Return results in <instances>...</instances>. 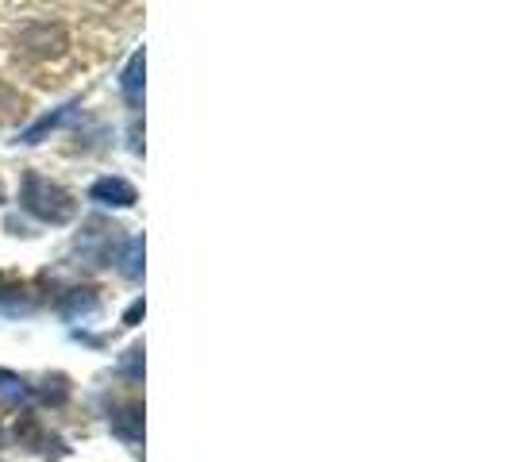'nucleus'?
<instances>
[{
	"label": "nucleus",
	"mask_w": 512,
	"mask_h": 462,
	"mask_svg": "<svg viewBox=\"0 0 512 462\" xmlns=\"http://www.w3.org/2000/svg\"><path fill=\"white\" fill-rule=\"evenodd\" d=\"M20 205H24L31 216H39L43 224H66V220H74V212H77L74 197H70L62 185L47 181L43 174H27L24 178Z\"/></svg>",
	"instance_id": "nucleus-1"
},
{
	"label": "nucleus",
	"mask_w": 512,
	"mask_h": 462,
	"mask_svg": "<svg viewBox=\"0 0 512 462\" xmlns=\"http://www.w3.org/2000/svg\"><path fill=\"white\" fill-rule=\"evenodd\" d=\"M89 201H97V205H104V208H131L139 201V193H135V185L124 178H101V181H93Z\"/></svg>",
	"instance_id": "nucleus-2"
},
{
	"label": "nucleus",
	"mask_w": 512,
	"mask_h": 462,
	"mask_svg": "<svg viewBox=\"0 0 512 462\" xmlns=\"http://www.w3.org/2000/svg\"><path fill=\"white\" fill-rule=\"evenodd\" d=\"M112 432L128 443H139L143 439V405H124V409L112 412Z\"/></svg>",
	"instance_id": "nucleus-3"
},
{
	"label": "nucleus",
	"mask_w": 512,
	"mask_h": 462,
	"mask_svg": "<svg viewBox=\"0 0 512 462\" xmlns=\"http://www.w3.org/2000/svg\"><path fill=\"white\" fill-rule=\"evenodd\" d=\"M143 66H147V58H143V51H135L131 62L124 66V77H120V89H124V97H128L131 108L143 101Z\"/></svg>",
	"instance_id": "nucleus-4"
},
{
	"label": "nucleus",
	"mask_w": 512,
	"mask_h": 462,
	"mask_svg": "<svg viewBox=\"0 0 512 462\" xmlns=\"http://www.w3.org/2000/svg\"><path fill=\"white\" fill-rule=\"evenodd\" d=\"M74 112H77V104H66V108H58L54 116H43L39 124H31V128L24 131V143H39L47 131H54V128H62L66 120H74Z\"/></svg>",
	"instance_id": "nucleus-5"
},
{
	"label": "nucleus",
	"mask_w": 512,
	"mask_h": 462,
	"mask_svg": "<svg viewBox=\"0 0 512 462\" xmlns=\"http://www.w3.org/2000/svg\"><path fill=\"white\" fill-rule=\"evenodd\" d=\"M97 308H101V301H97L89 289H74V293L66 297V305H62V316H70V320H74V316H93Z\"/></svg>",
	"instance_id": "nucleus-6"
},
{
	"label": "nucleus",
	"mask_w": 512,
	"mask_h": 462,
	"mask_svg": "<svg viewBox=\"0 0 512 462\" xmlns=\"http://www.w3.org/2000/svg\"><path fill=\"white\" fill-rule=\"evenodd\" d=\"M120 270L128 274V278H139L143 274V235H131L128 247H124V255H120Z\"/></svg>",
	"instance_id": "nucleus-7"
},
{
	"label": "nucleus",
	"mask_w": 512,
	"mask_h": 462,
	"mask_svg": "<svg viewBox=\"0 0 512 462\" xmlns=\"http://www.w3.org/2000/svg\"><path fill=\"white\" fill-rule=\"evenodd\" d=\"M0 397H4V401H20V397H27L24 382H20L16 374H8V370H0Z\"/></svg>",
	"instance_id": "nucleus-8"
},
{
	"label": "nucleus",
	"mask_w": 512,
	"mask_h": 462,
	"mask_svg": "<svg viewBox=\"0 0 512 462\" xmlns=\"http://www.w3.org/2000/svg\"><path fill=\"white\" fill-rule=\"evenodd\" d=\"M120 370L128 374L131 382H139V378H143V347H131L128 355L120 359Z\"/></svg>",
	"instance_id": "nucleus-9"
},
{
	"label": "nucleus",
	"mask_w": 512,
	"mask_h": 462,
	"mask_svg": "<svg viewBox=\"0 0 512 462\" xmlns=\"http://www.w3.org/2000/svg\"><path fill=\"white\" fill-rule=\"evenodd\" d=\"M139 316H143V301H135V305L128 308V316H124V324H135Z\"/></svg>",
	"instance_id": "nucleus-10"
},
{
	"label": "nucleus",
	"mask_w": 512,
	"mask_h": 462,
	"mask_svg": "<svg viewBox=\"0 0 512 462\" xmlns=\"http://www.w3.org/2000/svg\"><path fill=\"white\" fill-rule=\"evenodd\" d=\"M0 197H4V193H0Z\"/></svg>",
	"instance_id": "nucleus-11"
}]
</instances>
